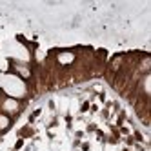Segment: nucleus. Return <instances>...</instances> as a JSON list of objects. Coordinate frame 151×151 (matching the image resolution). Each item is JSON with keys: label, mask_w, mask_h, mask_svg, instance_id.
Instances as JSON below:
<instances>
[{"label": "nucleus", "mask_w": 151, "mask_h": 151, "mask_svg": "<svg viewBox=\"0 0 151 151\" xmlns=\"http://www.w3.org/2000/svg\"><path fill=\"white\" fill-rule=\"evenodd\" d=\"M0 89H2L7 96L11 99H24L27 95V88H26V82L17 77L13 73H4L0 75Z\"/></svg>", "instance_id": "1"}, {"label": "nucleus", "mask_w": 151, "mask_h": 151, "mask_svg": "<svg viewBox=\"0 0 151 151\" xmlns=\"http://www.w3.org/2000/svg\"><path fill=\"white\" fill-rule=\"evenodd\" d=\"M4 109H6V111H17V109H18V102H17L15 99H7V100L4 102Z\"/></svg>", "instance_id": "2"}, {"label": "nucleus", "mask_w": 151, "mask_h": 151, "mask_svg": "<svg viewBox=\"0 0 151 151\" xmlns=\"http://www.w3.org/2000/svg\"><path fill=\"white\" fill-rule=\"evenodd\" d=\"M73 60H75L73 53H60V55H58V62L60 64H71Z\"/></svg>", "instance_id": "3"}, {"label": "nucleus", "mask_w": 151, "mask_h": 151, "mask_svg": "<svg viewBox=\"0 0 151 151\" xmlns=\"http://www.w3.org/2000/svg\"><path fill=\"white\" fill-rule=\"evenodd\" d=\"M9 126V118L6 115H0V129H6Z\"/></svg>", "instance_id": "4"}, {"label": "nucleus", "mask_w": 151, "mask_h": 151, "mask_svg": "<svg viewBox=\"0 0 151 151\" xmlns=\"http://www.w3.org/2000/svg\"><path fill=\"white\" fill-rule=\"evenodd\" d=\"M17 69H18L20 73H22V75H24V77H29V71H27L26 68H20V66H17Z\"/></svg>", "instance_id": "5"}]
</instances>
